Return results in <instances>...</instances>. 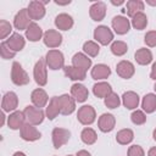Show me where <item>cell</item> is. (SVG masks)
<instances>
[{
	"mask_svg": "<svg viewBox=\"0 0 156 156\" xmlns=\"http://www.w3.org/2000/svg\"><path fill=\"white\" fill-rule=\"evenodd\" d=\"M63 72L66 74V77H68L71 80H84L87 77V72L74 67V66H65L63 67Z\"/></svg>",
	"mask_w": 156,
	"mask_h": 156,
	"instance_id": "f1b7e54d",
	"label": "cell"
},
{
	"mask_svg": "<svg viewBox=\"0 0 156 156\" xmlns=\"http://www.w3.org/2000/svg\"><path fill=\"white\" fill-rule=\"evenodd\" d=\"M12 32V24L10 22H7L6 20H1L0 21V39H6L7 37H10Z\"/></svg>",
	"mask_w": 156,
	"mask_h": 156,
	"instance_id": "ab89813d",
	"label": "cell"
},
{
	"mask_svg": "<svg viewBox=\"0 0 156 156\" xmlns=\"http://www.w3.org/2000/svg\"><path fill=\"white\" fill-rule=\"evenodd\" d=\"M26 123V115L23 111H13L7 117V126L12 130L21 129L22 126Z\"/></svg>",
	"mask_w": 156,
	"mask_h": 156,
	"instance_id": "2e32d148",
	"label": "cell"
},
{
	"mask_svg": "<svg viewBox=\"0 0 156 156\" xmlns=\"http://www.w3.org/2000/svg\"><path fill=\"white\" fill-rule=\"evenodd\" d=\"M90 74H91V78L95 80H104L110 77L111 68L105 63H98L91 68Z\"/></svg>",
	"mask_w": 156,
	"mask_h": 156,
	"instance_id": "cb8c5ba5",
	"label": "cell"
},
{
	"mask_svg": "<svg viewBox=\"0 0 156 156\" xmlns=\"http://www.w3.org/2000/svg\"><path fill=\"white\" fill-rule=\"evenodd\" d=\"M45 62H46V66L52 71L61 69L65 67V56L60 50L52 49V50H49L46 52Z\"/></svg>",
	"mask_w": 156,
	"mask_h": 156,
	"instance_id": "7a4b0ae2",
	"label": "cell"
},
{
	"mask_svg": "<svg viewBox=\"0 0 156 156\" xmlns=\"http://www.w3.org/2000/svg\"><path fill=\"white\" fill-rule=\"evenodd\" d=\"M111 4L117 6V5H122V4H124V1H123V0H119V1H115V0H112V1H111Z\"/></svg>",
	"mask_w": 156,
	"mask_h": 156,
	"instance_id": "7dc6e473",
	"label": "cell"
},
{
	"mask_svg": "<svg viewBox=\"0 0 156 156\" xmlns=\"http://www.w3.org/2000/svg\"><path fill=\"white\" fill-rule=\"evenodd\" d=\"M89 16L93 21L100 22L106 16V4L104 1H95L89 7Z\"/></svg>",
	"mask_w": 156,
	"mask_h": 156,
	"instance_id": "7c38bea8",
	"label": "cell"
},
{
	"mask_svg": "<svg viewBox=\"0 0 156 156\" xmlns=\"http://www.w3.org/2000/svg\"><path fill=\"white\" fill-rule=\"evenodd\" d=\"M127 156H145V151L140 145H132L128 149Z\"/></svg>",
	"mask_w": 156,
	"mask_h": 156,
	"instance_id": "7bdbcfd3",
	"label": "cell"
},
{
	"mask_svg": "<svg viewBox=\"0 0 156 156\" xmlns=\"http://www.w3.org/2000/svg\"><path fill=\"white\" fill-rule=\"evenodd\" d=\"M130 24L136 29V30H143L146 28L147 26V17L144 12H139L135 16L132 17L130 20Z\"/></svg>",
	"mask_w": 156,
	"mask_h": 156,
	"instance_id": "836d02e7",
	"label": "cell"
},
{
	"mask_svg": "<svg viewBox=\"0 0 156 156\" xmlns=\"http://www.w3.org/2000/svg\"><path fill=\"white\" fill-rule=\"evenodd\" d=\"M30 23H32V20L28 15L27 9H21L13 18V26L18 30H26Z\"/></svg>",
	"mask_w": 156,
	"mask_h": 156,
	"instance_id": "4fadbf2b",
	"label": "cell"
},
{
	"mask_svg": "<svg viewBox=\"0 0 156 156\" xmlns=\"http://www.w3.org/2000/svg\"><path fill=\"white\" fill-rule=\"evenodd\" d=\"M72 66L78 67L87 72L91 67V58H89V56L85 55L84 52H77L72 57Z\"/></svg>",
	"mask_w": 156,
	"mask_h": 156,
	"instance_id": "603a6c76",
	"label": "cell"
},
{
	"mask_svg": "<svg viewBox=\"0 0 156 156\" xmlns=\"http://www.w3.org/2000/svg\"><path fill=\"white\" fill-rule=\"evenodd\" d=\"M154 89H155V91H156V83H155V85H154Z\"/></svg>",
	"mask_w": 156,
	"mask_h": 156,
	"instance_id": "f5cc1de1",
	"label": "cell"
},
{
	"mask_svg": "<svg viewBox=\"0 0 156 156\" xmlns=\"http://www.w3.org/2000/svg\"><path fill=\"white\" fill-rule=\"evenodd\" d=\"M150 78H151V79H154V80H156V62H154V63H152V66H151Z\"/></svg>",
	"mask_w": 156,
	"mask_h": 156,
	"instance_id": "ee69618b",
	"label": "cell"
},
{
	"mask_svg": "<svg viewBox=\"0 0 156 156\" xmlns=\"http://www.w3.org/2000/svg\"><path fill=\"white\" fill-rule=\"evenodd\" d=\"M30 101L35 107L41 108V107L46 106V104L49 101V96L43 88H37L30 94Z\"/></svg>",
	"mask_w": 156,
	"mask_h": 156,
	"instance_id": "ac0fdd59",
	"label": "cell"
},
{
	"mask_svg": "<svg viewBox=\"0 0 156 156\" xmlns=\"http://www.w3.org/2000/svg\"><path fill=\"white\" fill-rule=\"evenodd\" d=\"M5 41L10 46V49L15 52H18V51L23 50V48L26 45V39L20 33H12Z\"/></svg>",
	"mask_w": 156,
	"mask_h": 156,
	"instance_id": "7402d4cb",
	"label": "cell"
},
{
	"mask_svg": "<svg viewBox=\"0 0 156 156\" xmlns=\"http://www.w3.org/2000/svg\"><path fill=\"white\" fill-rule=\"evenodd\" d=\"M139 102H140V99L135 91L129 90L122 95V104L128 110H135L139 106Z\"/></svg>",
	"mask_w": 156,
	"mask_h": 156,
	"instance_id": "d4e9b609",
	"label": "cell"
},
{
	"mask_svg": "<svg viewBox=\"0 0 156 156\" xmlns=\"http://www.w3.org/2000/svg\"><path fill=\"white\" fill-rule=\"evenodd\" d=\"M61 113V105H60V98L58 96H52L49 101V105L46 106L45 115L46 118L52 121L55 117H57Z\"/></svg>",
	"mask_w": 156,
	"mask_h": 156,
	"instance_id": "484cf974",
	"label": "cell"
},
{
	"mask_svg": "<svg viewBox=\"0 0 156 156\" xmlns=\"http://www.w3.org/2000/svg\"><path fill=\"white\" fill-rule=\"evenodd\" d=\"M43 41L48 48L52 50L55 48H58L62 44V34L56 29H48L44 33Z\"/></svg>",
	"mask_w": 156,
	"mask_h": 156,
	"instance_id": "9c48e42d",
	"label": "cell"
},
{
	"mask_svg": "<svg viewBox=\"0 0 156 156\" xmlns=\"http://www.w3.org/2000/svg\"><path fill=\"white\" fill-rule=\"evenodd\" d=\"M20 135L26 141H35L41 138V133L35 128V126L30 123H24L20 129Z\"/></svg>",
	"mask_w": 156,
	"mask_h": 156,
	"instance_id": "30bf717a",
	"label": "cell"
},
{
	"mask_svg": "<svg viewBox=\"0 0 156 156\" xmlns=\"http://www.w3.org/2000/svg\"><path fill=\"white\" fill-rule=\"evenodd\" d=\"M80 139L84 144L87 145H93L96 140H98V135H96V132L90 128V127H85L82 133H80Z\"/></svg>",
	"mask_w": 156,
	"mask_h": 156,
	"instance_id": "e575fe53",
	"label": "cell"
},
{
	"mask_svg": "<svg viewBox=\"0 0 156 156\" xmlns=\"http://www.w3.org/2000/svg\"><path fill=\"white\" fill-rule=\"evenodd\" d=\"M77 119L83 126H90V124H93L95 122V119H96L95 108L93 106H90V105H83L82 107L78 108Z\"/></svg>",
	"mask_w": 156,
	"mask_h": 156,
	"instance_id": "5b68a950",
	"label": "cell"
},
{
	"mask_svg": "<svg viewBox=\"0 0 156 156\" xmlns=\"http://www.w3.org/2000/svg\"><path fill=\"white\" fill-rule=\"evenodd\" d=\"M44 37L43 29L40 28V26L35 22H32L28 28L26 29V38L29 41H39L41 38Z\"/></svg>",
	"mask_w": 156,
	"mask_h": 156,
	"instance_id": "4316f807",
	"label": "cell"
},
{
	"mask_svg": "<svg viewBox=\"0 0 156 156\" xmlns=\"http://www.w3.org/2000/svg\"><path fill=\"white\" fill-rule=\"evenodd\" d=\"M116 126V118L112 113H102L98 119V127L102 133H108L113 130Z\"/></svg>",
	"mask_w": 156,
	"mask_h": 156,
	"instance_id": "e0dca14e",
	"label": "cell"
},
{
	"mask_svg": "<svg viewBox=\"0 0 156 156\" xmlns=\"http://www.w3.org/2000/svg\"><path fill=\"white\" fill-rule=\"evenodd\" d=\"M11 80L17 87L27 85L29 83V80H30L28 73L24 71L22 65L20 62H17V61H15L12 63V67H11Z\"/></svg>",
	"mask_w": 156,
	"mask_h": 156,
	"instance_id": "6da1fadb",
	"label": "cell"
},
{
	"mask_svg": "<svg viewBox=\"0 0 156 156\" xmlns=\"http://www.w3.org/2000/svg\"><path fill=\"white\" fill-rule=\"evenodd\" d=\"M74 24V21L68 13H58L55 17V26L60 30H69Z\"/></svg>",
	"mask_w": 156,
	"mask_h": 156,
	"instance_id": "44dd1931",
	"label": "cell"
},
{
	"mask_svg": "<svg viewBox=\"0 0 156 156\" xmlns=\"http://www.w3.org/2000/svg\"><path fill=\"white\" fill-rule=\"evenodd\" d=\"M83 51H84L85 55H88L90 57H96L100 52V46L96 41L88 40L83 44Z\"/></svg>",
	"mask_w": 156,
	"mask_h": 156,
	"instance_id": "8d00e7d4",
	"label": "cell"
},
{
	"mask_svg": "<svg viewBox=\"0 0 156 156\" xmlns=\"http://www.w3.org/2000/svg\"><path fill=\"white\" fill-rule=\"evenodd\" d=\"M15 55H16V52L10 49V46L6 44V41L5 40L1 41V44H0V56L4 60H10V58H13Z\"/></svg>",
	"mask_w": 156,
	"mask_h": 156,
	"instance_id": "60d3db41",
	"label": "cell"
},
{
	"mask_svg": "<svg viewBox=\"0 0 156 156\" xmlns=\"http://www.w3.org/2000/svg\"><path fill=\"white\" fill-rule=\"evenodd\" d=\"M71 138V132L66 128L56 127L52 129L51 133V139H52V145L55 149H60L62 145H65Z\"/></svg>",
	"mask_w": 156,
	"mask_h": 156,
	"instance_id": "52a82bcc",
	"label": "cell"
},
{
	"mask_svg": "<svg viewBox=\"0 0 156 156\" xmlns=\"http://www.w3.org/2000/svg\"><path fill=\"white\" fill-rule=\"evenodd\" d=\"M76 156H91V155H90V152L87 151V150H79Z\"/></svg>",
	"mask_w": 156,
	"mask_h": 156,
	"instance_id": "f6af8a7d",
	"label": "cell"
},
{
	"mask_svg": "<svg viewBox=\"0 0 156 156\" xmlns=\"http://www.w3.org/2000/svg\"><path fill=\"white\" fill-rule=\"evenodd\" d=\"M130 119L135 126H141L146 122V115L141 110H134L130 115Z\"/></svg>",
	"mask_w": 156,
	"mask_h": 156,
	"instance_id": "f35d334b",
	"label": "cell"
},
{
	"mask_svg": "<svg viewBox=\"0 0 156 156\" xmlns=\"http://www.w3.org/2000/svg\"><path fill=\"white\" fill-rule=\"evenodd\" d=\"M144 41L149 48H155L156 46V30L146 32V34L144 37Z\"/></svg>",
	"mask_w": 156,
	"mask_h": 156,
	"instance_id": "b9f144b4",
	"label": "cell"
},
{
	"mask_svg": "<svg viewBox=\"0 0 156 156\" xmlns=\"http://www.w3.org/2000/svg\"><path fill=\"white\" fill-rule=\"evenodd\" d=\"M146 4H149L151 6H156V1L155 0H146Z\"/></svg>",
	"mask_w": 156,
	"mask_h": 156,
	"instance_id": "f907efd6",
	"label": "cell"
},
{
	"mask_svg": "<svg viewBox=\"0 0 156 156\" xmlns=\"http://www.w3.org/2000/svg\"><path fill=\"white\" fill-rule=\"evenodd\" d=\"M141 107H143V111L146 113L155 112L156 111V94L149 93V94L144 95V98L141 100Z\"/></svg>",
	"mask_w": 156,
	"mask_h": 156,
	"instance_id": "4dcf8cb0",
	"label": "cell"
},
{
	"mask_svg": "<svg viewBox=\"0 0 156 156\" xmlns=\"http://www.w3.org/2000/svg\"><path fill=\"white\" fill-rule=\"evenodd\" d=\"M71 95L73 96V99L78 102H84L87 101V99L89 98V91L88 88L80 83H74L71 87Z\"/></svg>",
	"mask_w": 156,
	"mask_h": 156,
	"instance_id": "ffe728a7",
	"label": "cell"
},
{
	"mask_svg": "<svg viewBox=\"0 0 156 156\" xmlns=\"http://www.w3.org/2000/svg\"><path fill=\"white\" fill-rule=\"evenodd\" d=\"M116 72H117V74L121 78H123V79H130L134 76V73H135V67H134V65L130 61L122 60V61H119L117 63Z\"/></svg>",
	"mask_w": 156,
	"mask_h": 156,
	"instance_id": "5bb4252c",
	"label": "cell"
},
{
	"mask_svg": "<svg viewBox=\"0 0 156 156\" xmlns=\"http://www.w3.org/2000/svg\"><path fill=\"white\" fill-rule=\"evenodd\" d=\"M71 1L69 0H67V1H65V2H61V1H55V4L56 5H68Z\"/></svg>",
	"mask_w": 156,
	"mask_h": 156,
	"instance_id": "681fc988",
	"label": "cell"
},
{
	"mask_svg": "<svg viewBox=\"0 0 156 156\" xmlns=\"http://www.w3.org/2000/svg\"><path fill=\"white\" fill-rule=\"evenodd\" d=\"M134 139V132L129 128H124V129H121L117 132L116 134V141L121 145H127V144H130Z\"/></svg>",
	"mask_w": 156,
	"mask_h": 156,
	"instance_id": "d6a6232c",
	"label": "cell"
},
{
	"mask_svg": "<svg viewBox=\"0 0 156 156\" xmlns=\"http://www.w3.org/2000/svg\"><path fill=\"white\" fill-rule=\"evenodd\" d=\"M110 50L115 56H123L128 51V45H127V43H124L122 40H115V41H112Z\"/></svg>",
	"mask_w": 156,
	"mask_h": 156,
	"instance_id": "d590c367",
	"label": "cell"
},
{
	"mask_svg": "<svg viewBox=\"0 0 156 156\" xmlns=\"http://www.w3.org/2000/svg\"><path fill=\"white\" fill-rule=\"evenodd\" d=\"M134 58L136 61L138 65H141V66H146L149 65L151 61H152V52L150 49H146V48H140L135 51L134 54Z\"/></svg>",
	"mask_w": 156,
	"mask_h": 156,
	"instance_id": "83f0119b",
	"label": "cell"
},
{
	"mask_svg": "<svg viewBox=\"0 0 156 156\" xmlns=\"http://www.w3.org/2000/svg\"><path fill=\"white\" fill-rule=\"evenodd\" d=\"M94 39L101 45H108L113 41V33L107 26H98L94 29Z\"/></svg>",
	"mask_w": 156,
	"mask_h": 156,
	"instance_id": "ba28073f",
	"label": "cell"
},
{
	"mask_svg": "<svg viewBox=\"0 0 156 156\" xmlns=\"http://www.w3.org/2000/svg\"><path fill=\"white\" fill-rule=\"evenodd\" d=\"M24 115H26V119L28 123L33 124V126H39L43 123L44 118H45V112L41 108L35 107L34 105H28L24 107L23 110Z\"/></svg>",
	"mask_w": 156,
	"mask_h": 156,
	"instance_id": "277c9868",
	"label": "cell"
},
{
	"mask_svg": "<svg viewBox=\"0 0 156 156\" xmlns=\"http://www.w3.org/2000/svg\"><path fill=\"white\" fill-rule=\"evenodd\" d=\"M93 93L96 98L105 99L108 94L112 93V88L107 82H98L93 87Z\"/></svg>",
	"mask_w": 156,
	"mask_h": 156,
	"instance_id": "f546056e",
	"label": "cell"
},
{
	"mask_svg": "<svg viewBox=\"0 0 156 156\" xmlns=\"http://www.w3.org/2000/svg\"><path fill=\"white\" fill-rule=\"evenodd\" d=\"M49 1H39V0H33L28 4V15L30 17V20L33 21H38V20H41L45 13H46V10H45V4H48Z\"/></svg>",
	"mask_w": 156,
	"mask_h": 156,
	"instance_id": "8992f818",
	"label": "cell"
},
{
	"mask_svg": "<svg viewBox=\"0 0 156 156\" xmlns=\"http://www.w3.org/2000/svg\"><path fill=\"white\" fill-rule=\"evenodd\" d=\"M147 156H156V146L149 149V151H147Z\"/></svg>",
	"mask_w": 156,
	"mask_h": 156,
	"instance_id": "bcb514c9",
	"label": "cell"
},
{
	"mask_svg": "<svg viewBox=\"0 0 156 156\" xmlns=\"http://www.w3.org/2000/svg\"><path fill=\"white\" fill-rule=\"evenodd\" d=\"M152 138H154V140L156 141V128H155L154 132H152Z\"/></svg>",
	"mask_w": 156,
	"mask_h": 156,
	"instance_id": "816d5d0a",
	"label": "cell"
},
{
	"mask_svg": "<svg viewBox=\"0 0 156 156\" xmlns=\"http://www.w3.org/2000/svg\"><path fill=\"white\" fill-rule=\"evenodd\" d=\"M33 77L39 87H44L48 83V66L45 58H39L33 68Z\"/></svg>",
	"mask_w": 156,
	"mask_h": 156,
	"instance_id": "3957f363",
	"label": "cell"
},
{
	"mask_svg": "<svg viewBox=\"0 0 156 156\" xmlns=\"http://www.w3.org/2000/svg\"><path fill=\"white\" fill-rule=\"evenodd\" d=\"M18 106L17 94L13 91H7L1 100V108L4 112H13Z\"/></svg>",
	"mask_w": 156,
	"mask_h": 156,
	"instance_id": "9a60e30c",
	"label": "cell"
},
{
	"mask_svg": "<svg viewBox=\"0 0 156 156\" xmlns=\"http://www.w3.org/2000/svg\"><path fill=\"white\" fill-rule=\"evenodd\" d=\"M67 156H73V155H67Z\"/></svg>",
	"mask_w": 156,
	"mask_h": 156,
	"instance_id": "db71d44e",
	"label": "cell"
},
{
	"mask_svg": "<svg viewBox=\"0 0 156 156\" xmlns=\"http://www.w3.org/2000/svg\"><path fill=\"white\" fill-rule=\"evenodd\" d=\"M12 156H27V155L24 152H22V151H16V152H13Z\"/></svg>",
	"mask_w": 156,
	"mask_h": 156,
	"instance_id": "c3c4849f",
	"label": "cell"
},
{
	"mask_svg": "<svg viewBox=\"0 0 156 156\" xmlns=\"http://www.w3.org/2000/svg\"><path fill=\"white\" fill-rule=\"evenodd\" d=\"M104 100H105V106L108 107V108H117L121 105V98L115 91H112L111 94H108Z\"/></svg>",
	"mask_w": 156,
	"mask_h": 156,
	"instance_id": "74e56055",
	"label": "cell"
},
{
	"mask_svg": "<svg viewBox=\"0 0 156 156\" xmlns=\"http://www.w3.org/2000/svg\"><path fill=\"white\" fill-rule=\"evenodd\" d=\"M111 26H112V29L115 30V33L119 34V35H123V34H127L130 29V21L124 17V16H115L112 18V22H111Z\"/></svg>",
	"mask_w": 156,
	"mask_h": 156,
	"instance_id": "8fae6325",
	"label": "cell"
},
{
	"mask_svg": "<svg viewBox=\"0 0 156 156\" xmlns=\"http://www.w3.org/2000/svg\"><path fill=\"white\" fill-rule=\"evenodd\" d=\"M60 98V105H61V115L68 116L76 111V100L72 95L63 94Z\"/></svg>",
	"mask_w": 156,
	"mask_h": 156,
	"instance_id": "d6986e66",
	"label": "cell"
},
{
	"mask_svg": "<svg viewBox=\"0 0 156 156\" xmlns=\"http://www.w3.org/2000/svg\"><path fill=\"white\" fill-rule=\"evenodd\" d=\"M144 6H145V4H144V1H141V0H129V1H127V4H126L127 15L132 18V17L135 16L136 13L143 12Z\"/></svg>",
	"mask_w": 156,
	"mask_h": 156,
	"instance_id": "1f68e13d",
	"label": "cell"
}]
</instances>
